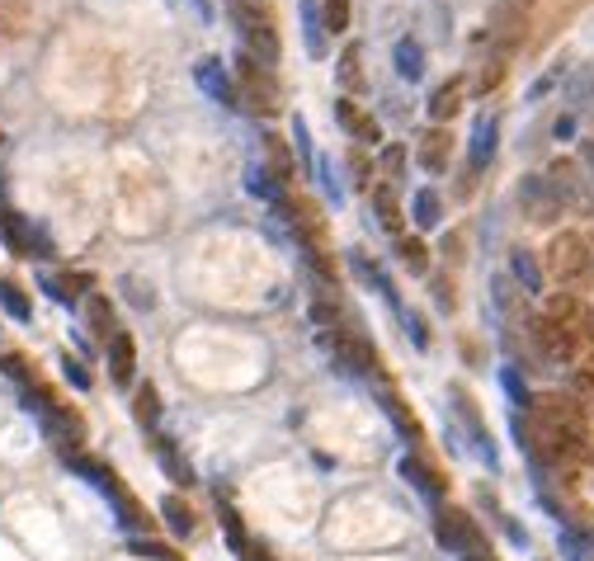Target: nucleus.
<instances>
[{"instance_id":"aec40b11","label":"nucleus","mask_w":594,"mask_h":561,"mask_svg":"<svg viewBox=\"0 0 594 561\" xmlns=\"http://www.w3.org/2000/svg\"><path fill=\"white\" fill-rule=\"evenodd\" d=\"M85 321H90V330H95V340H99V345H109V340L118 335L114 307H109L104 297H90V302H85Z\"/></svg>"},{"instance_id":"412c9836","label":"nucleus","mask_w":594,"mask_h":561,"mask_svg":"<svg viewBox=\"0 0 594 561\" xmlns=\"http://www.w3.org/2000/svg\"><path fill=\"white\" fill-rule=\"evenodd\" d=\"M156 458H161V467H165V477L175 481V486H194V472H189V462L175 453V444L165 439V434H156Z\"/></svg>"},{"instance_id":"c756f323","label":"nucleus","mask_w":594,"mask_h":561,"mask_svg":"<svg viewBox=\"0 0 594 561\" xmlns=\"http://www.w3.org/2000/svg\"><path fill=\"white\" fill-rule=\"evenodd\" d=\"M321 19H326V33H349V19H354V0H321Z\"/></svg>"},{"instance_id":"b1692460","label":"nucleus","mask_w":594,"mask_h":561,"mask_svg":"<svg viewBox=\"0 0 594 561\" xmlns=\"http://www.w3.org/2000/svg\"><path fill=\"white\" fill-rule=\"evenodd\" d=\"M0 307H5V316H15L19 326L33 321V302L24 297V288H19L15 279H0Z\"/></svg>"},{"instance_id":"ddd939ff","label":"nucleus","mask_w":594,"mask_h":561,"mask_svg":"<svg viewBox=\"0 0 594 561\" xmlns=\"http://www.w3.org/2000/svg\"><path fill=\"white\" fill-rule=\"evenodd\" d=\"M495 142H500V118L481 114L477 123H472V142H467V161H472V170L495 161Z\"/></svg>"},{"instance_id":"4be33fe9","label":"nucleus","mask_w":594,"mask_h":561,"mask_svg":"<svg viewBox=\"0 0 594 561\" xmlns=\"http://www.w3.org/2000/svg\"><path fill=\"white\" fill-rule=\"evenodd\" d=\"M396 260H401V269H411L415 279L429 274V250H425V241H415V236H396Z\"/></svg>"},{"instance_id":"0eeeda50","label":"nucleus","mask_w":594,"mask_h":561,"mask_svg":"<svg viewBox=\"0 0 594 561\" xmlns=\"http://www.w3.org/2000/svg\"><path fill=\"white\" fill-rule=\"evenodd\" d=\"M528 33V10H519V5H510V0H500L491 10V19H486V38H491L500 52H514L519 43H524Z\"/></svg>"},{"instance_id":"dca6fc26","label":"nucleus","mask_w":594,"mask_h":561,"mask_svg":"<svg viewBox=\"0 0 594 561\" xmlns=\"http://www.w3.org/2000/svg\"><path fill=\"white\" fill-rule=\"evenodd\" d=\"M547 184L557 189V198L566 203V208H576V203H585V184H580V170L571 161H557L552 170H547Z\"/></svg>"},{"instance_id":"9d476101","label":"nucleus","mask_w":594,"mask_h":561,"mask_svg":"<svg viewBox=\"0 0 594 561\" xmlns=\"http://www.w3.org/2000/svg\"><path fill=\"white\" fill-rule=\"evenodd\" d=\"M194 81L203 85V95L213 99V104H222V109H236V104H241V99H236V76L222 66V57H198Z\"/></svg>"},{"instance_id":"c9c22d12","label":"nucleus","mask_w":594,"mask_h":561,"mask_svg":"<svg viewBox=\"0 0 594 561\" xmlns=\"http://www.w3.org/2000/svg\"><path fill=\"white\" fill-rule=\"evenodd\" d=\"M401 326H406V335H411V345H415V349H429L425 316H420V312H406V316H401Z\"/></svg>"},{"instance_id":"c03bdc74","label":"nucleus","mask_w":594,"mask_h":561,"mask_svg":"<svg viewBox=\"0 0 594 561\" xmlns=\"http://www.w3.org/2000/svg\"><path fill=\"white\" fill-rule=\"evenodd\" d=\"M580 161L590 165V175H594V142H585V147H580Z\"/></svg>"},{"instance_id":"79ce46f5","label":"nucleus","mask_w":594,"mask_h":561,"mask_svg":"<svg viewBox=\"0 0 594 561\" xmlns=\"http://www.w3.org/2000/svg\"><path fill=\"white\" fill-rule=\"evenodd\" d=\"M552 137H557V142H566V137H576V114H561L557 123H552Z\"/></svg>"},{"instance_id":"f257e3e1","label":"nucleus","mask_w":594,"mask_h":561,"mask_svg":"<svg viewBox=\"0 0 594 561\" xmlns=\"http://www.w3.org/2000/svg\"><path fill=\"white\" fill-rule=\"evenodd\" d=\"M227 15H231V29L241 38V52H250L255 62L274 66L283 57V43H279V29H274V15L264 10L260 0H227Z\"/></svg>"},{"instance_id":"cd10ccee","label":"nucleus","mask_w":594,"mask_h":561,"mask_svg":"<svg viewBox=\"0 0 594 561\" xmlns=\"http://www.w3.org/2000/svg\"><path fill=\"white\" fill-rule=\"evenodd\" d=\"M557 543H561V552H566V561H590L594 557V538H590V533H576V528L561 524Z\"/></svg>"},{"instance_id":"f03ea898","label":"nucleus","mask_w":594,"mask_h":561,"mask_svg":"<svg viewBox=\"0 0 594 561\" xmlns=\"http://www.w3.org/2000/svg\"><path fill=\"white\" fill-rule=\"evenodd\" d=\"M231 76H236V99L246 104L250 114H279V81H274V71L264 62H255L250 52H236V62H231Z\"/></svg>"},{"instance_id":"4468645a","label":"nucleus","mask_w":594,"mask_h":561,"mask_svg":"<svg viewBox=\"0 0 594 561\" xmlns=\"http://www.w3.org/2000/svg\"><path fill=\"white\" fill-rule=\"evenodd\" d=\"M302 43H307V57H326L330 52V33H326V19H321V0H302Z\"/></svg>"},{"instance_id":"49530a36","label":"nucleus","mask_w":594,"mask_h":561,"mask_svg":"<svg viewBox=\"0 0 594 561\" xmlns=\"http://www.w3.org/2000/svg\"><path fill=\"white\" fill-rule=\"evenodd\" d=\"M161 561H175V557H161Z\"/></svg>"},{"instance_id":"7c9ffc66","label":"nucleus","mask_w":594,"mask_h":561,"mask_svg":"<svg viewBox=\"0 0 594 561\" xmlns=\"http://www.w3.org/2000/svg\"><path fill=\"white\" fill-rule=\"evenodd\" d=\"M359 62H363V52H359V48H345V52H340V62H335V81L345 85V90H363V71H359Z\"/></svg>"},{"instance_id":"7ed1b4c3","label":"nucleus","mask_w":594,"mask_h":561,"mask_svg":"<svg viewBox=\"0 0 594 561\" xmlns=\"http://www.w3.org/2000/svg\"><path fill=\"white\" fill-rule=\"evenodd\" d=\"M434 538H439L444 552H453V557H462V561L486 552V533H481L477 519L462 514V510H444V505H439V514H434Z\"/></svg>"},{"instance_id":"9b49d317","label":"nucleus","mask_w":594,"mask_h":561,"mask_svg":"<svg viewBox=\"0 0 594 561\" xmlns=\"http://www.w3.org/2000/svg\"><path fill=\"white\" fill-rule=\"evenodd\" d=\"M401 481H406L411 491H420V500H425V505H434V510L444 505V491H448L444 477H439V472H434V467H429L420 453H406V458H401Z\"/></svg>"},{"instance_id":"a19ab883","label":"nucleus","mask_w":594,"mask_h":561,"mask_svg":"<svg viewBox=\"0 0 594 561\" xmlns=\"http://www.w3.org/2000/svg\"><path fill=\"white\" fill-rule=\"evenodd\" d=\"M175 5H189V10H194L198 19H203V24H213L217 19V10H213V0H175Z\"/></svg>"},{"instance_id":"ea45409f","label":"nucleus","mask_w":594,"mask_h":561,"mask_svg":"<svg viewBox=\"0 0 594 561\" xmlns=\"http://www.w3.org/2000/svg\"><path fill=\"white\" fill-rule=\"evenodd\" d=\"M382 170H387L392 180H401V170H406V147H387V151H382Z\"/></svg>"},{"instance_id":"c85d7f7f","label":"nucleus","mask_w":594,"mask_h":561,"mask_svg":"<svg viewBox=\"0 0 594 561\" xmlns=\"http://www.w3.org/2000/svg\"><path fill=\"white\" fill-rule=\"evenodd\" d=\"M373 208H378V227L401 236V208H396V194L392 189H373Z\"/></svg>"},{"instance_id":"423d86ee","label":"nucleus","mask_w":594,"mask_h":561,"mask_svg":"<svg viewBox=\"0 0 594 561\" xmlns=\"http://www.w3.org/2000/svg\"><path fill=\"white\" fill-rule=\"evenodd\" d=\"M547 255H552V274L561 283H576L590 274V246H585V236H576V231H561Z\"/></svg>"},{"instance_id":"f8f14e48","label":"nucleus","mask_w":594,"mask_h":561,"mask_svg":"<svg viewBox=\"0 0 594 561\" xmlns=\"http://www.w3.org/2000/svg\"><path fill=\"white\" fill-rule=\"evenodd\" d=\"M104 359H109V382L132 387V373H137V345H132L128 330H118L114 340L104 345Z\"/></svg>"},{"instance_id":"2f4dec72","label":"nucleus","mask_w":594,"mask_h":561,"mask_svg":"<svg viewBox=\"0 0 594 561\" xmlns=\"http://www.w3.org/2000/svg\"><path fill=\"white\" fill-rule=\"evenodd\" d=\"M594 99V66H580L576 76H571V85H566V104L571 109H585Z\"/></svg>"},{"instance_id":"393cba45","label":"nucleus","mask_w":594,"mask_h":561,"mask_svg":"<svg viewBox=\"0 0 594 561\" xmlns=\"http://www.w3.org/2000/svg\"><path fill=\"white\" fill-rule=\"evenodd\" d=\"M458 104H462V81L439 85V90L429 95V118H434V123H448V118L458 114Z\"/></svg>"},{"instance_id":"f704fd0d","label":"nucleus","mask_w":594,"mask_h":561,"mask_svg":"<svg viewBox=\"0 0 594 561\" xmlns=\"http://www.w3.org/2000/svg\"><path fill=\"white\" fill-rule=\"evenodd\" d=\"M62 378L76 387V392H90V373H85L81 359H71V354H62Z\"/></svg>"},{"instance_id":"473e14b6","label":"nucleus","mask_w":594,"mask_h":561,"mask_svg":"<svg viewBox=\"0 0 594 561\" xmlns=\"http://www.w3.org/2000/svg\"><path fill=\"white\" fill-rule=\"evenodd\" d=\"M500 382H505V392H510V401L514 406H533V396H528V387H524V378H519V368H514V363H505V368H500Z\"/></svg>"},{"instance_id":"58836bf2","label":"nucleus","mask_w":594,"mask_h":561,"mask_svg":"<svg viewBox=\"0 0 594 561\" xmlns=\"http://www.w3.org/2000/svg\"><path fill=\"white\" fill-rule=\"evenodd\" d=\"M0 373H5L10 382H19L24 392L33 387V382H29V368H24V359H15V354H5V359H0Z\"/></svg>"},{"instance_id":"39448f33","label":"nucleus","mask_w":594,"mask_h":561,"mask_svg":"<svg viewBox=\"0 0 594 561\" xmlns=\"http://www.w3.org/2000/svg\"><path fill=\"white\" fill-rule=\"evenodd\" d=\"M0 236H5V246L15 250V255H24V260H48L52 255V246H48V236L33 227L29 217H19V213H10V208H0Z\"/></svg>"},{"instance_id":"1a4fd4ad","label":"nucleus","mask_w":594,"mask_h":561,"mask_svg":"<svg viewBox=\"0 0 594 561\" xmlns=\"http://www.w3.org/2000/svg\"><path fill=\"white\" fill-rule=\"evenodd\" d=\"M533 345H538V354H543L547 363H571L576 359V335H571V326H561L557 316L533 321Z\"/></svg>"},{"instance_id":"f3484780","label":"nucleus","mask_w":594,"mask_h":561,"mask_svg":"<svg viewBox=\"0 0 594 561\" xmlns=\"http://www.w3.org/2000/svg\"><path fill=\"white\" fill-rule=\"evenodd\" d=\"M392 62H396V76L401 81H420L425 76V48L415 43V38H396V48H392Z\"/></svg>"},{"instance_id":"37998d69","label":"nucleus","mask_w":594,"mask_h":561,"mask_svg":"<svg viewBox=\"0 0 594 561\" xmlns=\"http://www.w3.org/2000/svg\"><path fill=\"white\" fill-rule=\"evenodd\" d=\"M241 561H274V557H269L264 547H255V543H250V552H246V557H241Z\"/></svg>"},{"instance_id":"4c0bfd02","label":"nucleus","mask_w":594,"mask_h":561,"mask_svg":"<svg viewBox=\"0 0 594 561\" xmlns=\"http://www.w3.org/2000/svg\"><path fill=\"white\" fill-rule=\"evenodd\" d=\"M561 76H566V66H561V62H552V71H547V76H538V81L528 85V104H533V99H543L547 90H552V85L561 81Z\"/></svg>"},{"instance_id":"a878e982","label":"nucleus","mask_w":594,"mask_h":561,"mask_svg":"<svg viewBox=\"0 0 594 561\" xmlns=\"http://www.w3.org/2000/svg\"><path fill=\"white\" fill-rule=\"evenodd\" d=\"M264 156H269V165H274V180L279 184H293V156H288V142H283V137H274V132H269V137H264Z\"/></svg>"},{"instance_id":"a211bd4d","label":"nucleus","mask_w":594,"mask_h":561,"mask_svg":"<svg viewBox=\"0 0 594 561\" xmlns=\"http://www.w3.org/2000/svg\"><path fill=\"white\" fill-rule=\"evenodd\" d=\"M411 217L420 231H434L439 222H444V198L434 194V189H415L411 194Z\"/></svg>"},{"instance_id":"a18cd8bd","label":"nucleus","mask_w":594,"mask_h":561,"mask_svg":"<svg viewBox=\"0 0 594 561\" xmlns=\"http://www.w3.org/2000/svg\"><path fill=\"white\" fill-rule=\"evenodd\" d=\"M467 561H495V557H491V552H481V557H467Z\"/></svg>"},{"instance_id":"72a5a7b5","label":"nucleus","mask_w":594,"mask_h":561,"mask_svg":"<svg viewBox=\"0 0 594 561\" xmlns=\"http://www.w3.org/2000/svg\"><path fill=\"white\" fill-rule=\"evenodd\" d=\"M293 147H297V156L307 161V170H316V151H312V132H307V118L297 114L293 118Z\"/></svg>"},{"instance_id":"6ab92c4d","label":"nucleus","mask_w":594,"mask_h":561,"mask_svg":"<svg viewBox=\"0 0 594 561\" xmlns=\"http://www.w3.org/2000/svg\"><path fill=\"white\" fill-rule=\"evenodd\" d=\"M132 420L142 429H156L161 425V392L151 387V382H142L137 392H132Z\"/></svg>"},{"instance_id":"20e7f679","label":"nucleus","mask_w":594,"mask_h":561,"mask_svg":"<svg viewBox=\"0 0 594 561\" xmlns=\"http://www.w3.org/2000/svg\"><path fill=\"white\" fill-rule=\"evenodd\" d=\"M62 462H66V467H71V472H76L81 481H90V491H99L104 500H109V505H114V510H123V505L132 500V495L123 491V486H118V477H114V472H109L104 462L85 458L81 448H76V453H62Z\"/></svg>"},{"instance_id":"5701e85b","label":"nucleus","mask_w":594,"mask_h":561,"mask_svg":"<svg viewBox=\"0 0 594 561\" xmlns=\"http://www.w3.org/2000/svg\"><path fill=\"white\" fill-rule=\"evenodd\" d=\"M161 519H165V528H170L175 538H189V533H194V510L184 505L180 495H165L161 500Z\"/></svg>"},{"instance_id":"2eb2a0df","label":"nucleus","mask_w":594,"mask_h":561,"mask_svg":"<svg viewBox=\"0 0 594 561\" xmlns=\"http://www.w3.org/2000/svg\"><path fill=\"white\" fill-rule=\"evenodd\" d=\"M510 279L519 283L528 297L543 293V264H538V255H533V250H524V246L510 250Z\"/></svg>"},{"instance_id":"bb28decb","label":"nucleus","mask_w":594,"mask_h":561,"mask_svg":"<svg viewBox=\"0 0 594 561\" xmlns=\"http://www.w3.org/2000/svg\"><path fill=\"white\" fill-rule=\"evenodd\" d=\"M420 165H425L429 175H444V170H448L444 132H425V142H420Z\"/></svg>"},{"instance_id":"6e6552de","label":"nucleus","mask_w":594,"mask_h":561,"mask_svg":"<svg viewBox=\"0 0 594 561\" xmlns=\"http://www.w3.org/2000/svg\"><path fill=\"white\" fill-rule=\"evenodd\" d=\"M519 203H524V213L533 217V222H557V217L566 213V203H561L557 189L547 184V175H524V184H519Z\"/></svg>"},{"instance_id":"e433bc0d","label":"nucleus","mask_w":594,"mask_h":561,"mask_svg":"<svg viewBox=\"0 0 594 561\" xmlns=\"http://www.w3.org/2000/svg\"><path fill=\"white\" fill-rule=\"evenodd\" d=\"M335 118H340V128H345L349 137H354V128H359V118H363V114H359V104H354V99L345 95V99H335Z\"/></svg>"}]
</instances>
